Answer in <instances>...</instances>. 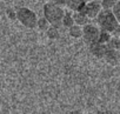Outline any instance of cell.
Listing matches in <instances>:
<instances>
[{"instance_id":"9a60e30c","label":"cell","mask_w":120,"mask_h":114,"mask_svg":"<svg viewBox=\"0 0 120 114\" xmlns=\"http://www.w3.org/2000/svg\"><path fill=\"white\" fill-rule=\"evenodd\" d=\"M111 33H108V32H106V31H101L100 29V34H99V39H98V41L99 42H101V44H106L109 39H111Z\"/></svg>"},{"instance_id":"d6986e66","label":"cell","mask_w":120,"mask_h":114,"mask_svg":"<svg viewBox=\"0 0 120 114\" xmlns=\"http://www.w3.org/2000/svg\"><path fill=\"white\" fill-rule=\"evenodd\" d=\"M49 1H52V3H54L55 5H59V6L65 5V0H49Z\"/></svg>"},{"instance_id":"44dd1931","label":"cell","mask_w":120,"mask_h":114,"mask_svg":"<svg viewBox=\"0 0 120 114\" xmlns=\"http://www.w3.org/2000/svg\"><path fill=\"white\" fill-rule=\"evenodd\" d=\"M85 3H88V1H92V0H84Z\"/></svg>"},{"instance_id":"6da1fadb","label":"cell","mask_w":120,"mask_h":114,"mask_svg":"<svg viewBox=\"0 0 120 114\" xmlns=\"http://www.w3.org/2000/svg\"><path fill=\"white\" fill-rule=\"evenodd\" d=\"M95 19H97L98 27L101 31H106L111 34L120 26L119 22L116 21L112 10H101L99 12V14L95 17Z\"/></svg>"},{"instance_id":"7c38bea8","label":"cell","mask_w":120,"mask_h":114,"mask_svg":"<svg viewBox=\"0 0 120 114\" xmlns=\"http://www.w3.org/2000/svg\"><path fill=\"white\" fill-rule=\"evenodd\" d=\"M74 24V20H73V17H72V13L70 12H65L63 19H61V25L65 26V27H70Z\"/></svg>"},{"instance_id":"9c48e42d","label":"cell","mask_w":120,"mask_h":114,"mask_svg":"<svg viewBox=\"0 0 120 114\" xmlns=\"http://www.w3.org/2000/svg\"><path fill=\"white\" fill-rule=\"evenodd\" d=\"M72 17H73V20H74V24H77V25H79V26H84V25H86V24H88V20H90V18L86 15V14H84V13H81V12H74L73 14H72Z\"/></svg>"},{"instance_id":"3957f363","label":"cell","mask_w":120,"mask_h":114,"mask_svg":"<svg viewBox=\"0 0 120 114\" xmlns=\"http://www.w3.org/2000/svg\"><path fill=\"white\" fill-rule=\"evenodd\" d=\"M17 19L22 26L27 28L37 27V20H38L37 14L27 7H20L17 10Z\"/></svg>"},{"instance_id":"277c9868","label":"cell","mask_w":120,"mask_h":114,"mask_svg":"<svg viewBox=\"0 0 120 114\" xmlns=\"http://www.w3.org/2000/svg\"><path fill=\"white\" fill-rule=\"evenodd\" d=\"M99 34H100V28L95 25L92 24H86L82 26V37L84 41L86 42V45H91L98 41L99 39Z\"/></svg>"},{"instance_id":"8992f818","label":"cell","mask_w":120,"mask_h":114,"mask_svg":"<svg viewBox=\"0 0 120 114\" xmlns=\"http://www.w3.org/2000/svg\"><path fill=\"white\" fill-rule=\"evenodd\" d=\"M88 47H90L91 53H92L94 56L99 58V59H102V58H104L105 52H106V49H107V45H106V44H101V42H99V41L88 45Z\"/></svg>"},{"instance_id":"2e32d148","label":"cell","mask_w":120,"mask_h":114,"mask_svg":"<svg viewBox=\"0 0 120 114\" xmlns=\"http://www.w3.org/2000/svg\"><path fill=\"white\" fill-rule=\"evenodd\" d=\"M112 12H113V14H114L116 21H118L119 25H120V0L114 4V6H113V8H112Z\"/></svg>"},{"instance_id":"8fae6325","label":"cell","mask_w":120,"mask_h":114,"mask_svg":"<svg viewBox=\"0 0 120 114\" xmlns=\"http://www.w3.org/2000/svg\"><path fill=\"white\" fill-rule=\"evenodd\" d=\"M46 35L48 39L51 40H55V39H59L60 37V33H59V29L56 26L54 25H49V27L46 29Z\"/></svg>"},{"instance_id":"5bb4252c","label":"cell","mask_w":120,"mask_h":114,"mask_svg":"<svg viewBox=\"0 0 120 114\" xmlns=\"http://www.w3.org/2000/svg\"><path fill=\"white\" fill-rule=\"evenodd\" d=\"M49 22L47 21V19L45 18V17H42V18H39L38 20H37V27L40 29V31H46L48 27H49Z\"/></svg>"},{"instance_id":"5b68a950","label":"cell","mask_w":120,"mask_h":114,"mask_svg":"<svg viewBox=\"0 0 120 114\" xmlns=\"http://www.w3.org/2000/svg\"><path fill=\"white\" fill-rule=\"evenodd\" d=\"M101 4L99 0H92V1H88V3H85L84 7L78 11V12H81L84 14H86L90 19H95V17L99 14V12L101 11Z\"/></svg>"},{"instance_id":"4fadbf2b","label":"cell","mask_w":120,"mask_h":114,"mask_svg":"<svg viewBox=\"0 0 120 114\" xmlns=\"http://www.w3.org/2000/svg\"><path fill=\"white\" fill-rule=\"evenodd\" d=\"M107 47L109 48H113V49H120V39L115 35L111 37V39L106 42Z\"/></svg>"},{"instance_id":"52a82bcc","label":"cell","mask_w":120,"mask_h":114,"mask_svg":"<svg viewBox=\"0 0 120 114\" xmlns=\"http://www.w3.org/2000/svg\"><path fill=\"white\" fill-rule=\"evenodd\" d=\"M109 65L112 66H115L118 63H119V59H120V55L118 53V49H113V48H109L107 47L106 52H105V55H104V58Z\"/></svg>"},{"instance_id":"e0dca14e","label":"cell","mask_w":120,"mask_h":114,"mask_svg":"<svg viewBox=\"0 0 120 114\" xmlns=\"http://www.w3.org/2000/svg\"><path fill=\"white\" fill-rule=\"evenodd\" d=\"M101 4V8L102 10H112L115 1H113V0H101L100 1Z\"/></svg>"},{"instance_id":"7402d4cb","label":"cell","mask_w":120,"mask_h":114,"mask_svg":"<svg viewBox=\"0 0 120 114\" xmlns=\"http://www.w3.org/2000/svg\"><path fill=\"white\" fill-rule=\"evenodd\" d=\"M113 1H115V3H116V1H119V0H113Z\"/></svg>"},{"instance_id":"ba28073f","label":"cell","mask_w":120,"mask_h":114,"mask_svg":"<svg viewBox=\"0 0 120 114\" xmlns=\"http://www.w3.org/2000/svg\"><path fill=\"white\" fill-rule=\"evenodd\" d=\"M65 5L70 10L77 12V11H80L84 7L85 1H84V0H65Z\"/></svg>"},{"instance_id":"ac0fdd59","label":"cell","mask_w":120,"mask_h":114,"mask_svg":"<svg viewBox=\"0 0 120 114\" xmlns=\"http://www.w3.org/2000/svg\"><path fill=\"white\" fill-rule=\"evenodd\" d=\"M6 14L8 17V19L11 20H17V11L13 8H7L6 10Z\"/></svg>"},{"instance_id":"7a4b0ae2","label":"cell","mask_w":120,"mask_h":114,"mask_svg":"<svg viewBox=\"0 0 120 114\" xmlns=\"http://www.w3.org/2000/svg\"><path fill=\"white\" fill-rule=\"evenodd\" d=\"M65 14V11L61 8V6L55 5L52 1H48L44 5V17L47 19V21L51 25H54L58 27L59 24H61V19Z\"/></svg>"},{"instance_id":"ffe728a7","label":"cell","mask_w":120,"mask_h":114,"mask_svg":"<svg viewBox=\"0 0 120 114\" xmlns=\"http://www.w3.org/2000/svg\"><path fill=\"white\" fill-rule=\"evenodd\" d=\"M112 34H113V35H115V37H118V38L120 39V26H119V27H118V28L112 33Z\"/></svg>"},{"instance_id":"30bf717a","label":"cell","mask_w":120,"mask_h":114,"mask_svg":"<svg viewBox=\"0 0 120 114\" xmlns=\"http://www.w3.org/2000/svg\"><path fill=\"white\" fill-rule=\"evenodd\" d=\"M68 34L71 38L79 39L82 37V26H79L77 24H73L72 26L68 27Z\"/></svg>"}]
</instances>
